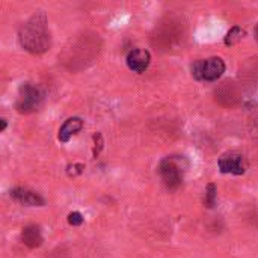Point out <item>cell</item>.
I'll use <instances>...</instances> for the list:
<instances>
[{"label": "cell", "mask_w": 258, "mask_h": 258, "mask_svg": "<svg viewBox=\"0 0 258 258\" xmlns=\"http://www.w3.org/2000/svg\"><path fill=\"white\" fill-rule=\"evenodd\" d=\"M20 42L30 53H42L50 47L47 20L44 14L32 17L20 30Z\"/></svg>", "instance_id": "1"}, {"label": "cell", "mask_w": 258, "mask_h": 258, "mask_svg": "<svg viewBox=\"0 0 258 258\" xmlns=\"http://www.w3.org/2000/svg\"><path fill=\"white\" fill-rule=\"evenodd\" d=\"M183 159L180 157H166L160 162L159 165V172L160 177L165 183V186L171 190L178 189L183 183V175H184V166H183Z\"/></svg>", "instance_id": "2"}, {"label": "cell", "mask_w": 258, "mask_h": 258, "mask_svg": "<svg viewBox=\"0 0 258 258\" xmlns=\"http://www.w3.org/2000/svg\"><path fill=\"white\" fill-rule=\"evenodd\" d=\"M225 73V63L221 57L198 59L192 63V76L201 82L218 80Z\"/></svg>", "instance_id": "3"}, {"label": "cell", "mask_w": 258, "mask_h": 258, "mask_svg": "<svg viewBox=\"0 0 258 258\" xmlns=\"http://www.w3.org/2000/svg\"><path fill=\"white\" fill-rule=\"evenodd\" d=\"M42 100H44V94L38 86L32 83H23L18 91L15 107L20 113H32L39 109Z\"/></svg>", "instance_id": "4"}, {"label": "cell", "mask_w": 258, "mask_h": 258, "mask_svg": "<svg viewBox=\"0 0 258 258\" xmlns=\"http://www.w3.org/2000/svg\"><path fill=\"white\" fill-rule=\"evenodd\" d=\"M218 165H219V169H221L222 174L242 175L248 169V160L245 159V156H242L239 153H234V151L222 154Z\"/></svg>", "instance_id": "5"}, {"label": "cell", "mask_w": 258, "mask_h": 258, "mask_svg": "<svg viewBox=\"0 0 258 258\" xmlns=\"http://www.w3.org/2000/svg\"><path fill=\"white\" fill-rule=\"evenodd\" d=\"M151 62V54L150 51L144 50V48H133L128 56H127V65L132 71L141 74L144 73Z\"/></svg>", "instance_id": "6"}, {"label": "cell", "mask_w": 258, "mask_h": 258, "mask_svg": "<svg viewBox=\"0 0 258 258\" xmlns=\"http://www.w3.org/2000/svg\"><path fill=\"white\" fill-rule=\"evenodd\" d=\"M11 197L18 201L20 204L23 206H29V207H42L45 204L44 198L36 194V192H32L29 189H24V187H15L11 190Z\"/></svg>", "instance_id": "7"}, {"label": "cell", "mask_w": 258, "mask_h": 258, "mask_svg": "<svg viewBox=\"0 0 258 258\" xmlns=\"http://www.w3.org/2000/svg\"><path fill=\"white\" fill-rule=\"evenodd\" d=\"M82 128H83V121H82V118H79V116L68 118V119L62 124V127L59 128L57 138H59L60 142H68V141L71 139V136L77 135Z\"/></svg>", "instance_id": "8"}, {"label": "cell", "mask_w": 258, "mask_h": 258, "mask_svg": "<svg viewBox=\"0 0 258 258\" xmlns=\"http://www.w3.org/2000/svg\"><path fill=\"white\" fill-rule=\"evenodd\" d=\"M21 240L26 246L29 248H38L42 243V236L38 227L35 225H29L23 230L21 233Z\"/></svg>", "instance_id": "9"}, {"label": "cell", "mask_w": 258, "mask_h": 258, "mask_svg": "<svg viewBox=\"0 0 258 258\" xmlns=\"http://www.w3.org/2000/svg\"><path fill=\"white\" fill-rule=\"evenodd\" d=\"M243 35H245V32H243L239 26H234V27H231L230 32L227 33V36H225V44H227V45H234V44H237V42L243 38Z\"/></svg>", "instance_id": "10"}, {"label": "cell", "mask_w": 258, "mask_h": 258, "mask_svg": "<svg viewBox=\"0 0 258 258\" xmlns=\"http://www.w3.org/2000/svg\"><path fill=\"white\" fill-rule=\"evenodd\" d=\"M216 198H218V189H216V186H215L213 183H210V184L207 186V190H206L204 204H206L209 209H212V207H215V204H216Z\"/></svg>", "instance_id": "11"}, {"label": "cell", "mask_w": 258, "mask_h": 258, "mask_svg": "<svg viewBox=\"0 0 258 258\" xmlns=\"http://www.w3.org/2000/svg\"><path fill=\"white\" fill-rule=\"evenodd\" d=\"M68 224L73 225V227H79L83 224V216L79 213V212H73L68 215Z\"/></svg>", "instance_id": "12"}, {"label": "cell", "mask_w": 258, "mask_h": 258, "mask_svg": "<svg viewBox=\"0 0 258 258\" xmlns=\"http://www.w3.org/2000/svg\"><path fill=\"white\" fill-rule=\"evenodd\" d=\"M68 169H74L73 172H68V174H70V175H76V174H82L83 169H85V166H83V165H74V166H70Z\"/></svg>", "instance_id": "13"}, {"label": "cell", "mask_w": 258, "mask_h": 258, "mask_svg": "<svg viewBox=\"0 0 258 258\" xmlns=\"http://www.w3.org/2000/svg\"><path fill=\"white\" fill-rule=\"evenodd\" d=\"M0 121H2V128H0V130H2V132H5V128H6L8 122H6V119H5V118H3V119H0Z\"/></svg>", "instance_id": "14"}, {"label": "cell", "mask_w": 258, "mask_h": 258, "mask_svg": "<svg viewBox=\"0 0 258 258\" xmlns=\"http://www.w3.org/2000/svg\"><path fill=\"white\" fill-rule=\"evenodd\" d=\"M254 35H255V39L258 41V24L255 26V32H254Z\"/></svg>", "instance_id": "15"}]
</instances>
